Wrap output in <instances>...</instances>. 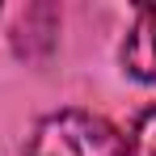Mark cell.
<instances>
[{
  "instance_id": "cell-1",
  "label": "cell",
  "mask_w": 156,
  "mask_h": 156,
  "mask_svg": "<svg viewBox=\"0 0 156 156\" xmlns=\"http://www.w3.org/2000/svg\"><path fill=\"white\" fill-rule=\"evenodd\" d=\"M26 156H127V139L89 110H59L34 127Z\"/></svg>"
},
{
  "instance_id": "cell-2",
  "label": "cell",
  "mask_w": 156,
  "mask_h": 156,
  "mask_svg": "<svg viewBox=\"0 0 156 156\" xmlns=\"http://www.w3.org/2000/svg\"><path fill=\"white\" fill-rule=\"evenodd\" d=\"M122 68L135 80H156V4L135 13V26L122 42Z\"/></svg>"
},
{
  "instance_id": "cell-3",
  "label": "cell",
  "mask_w": 156,
  "mask_h": 156,
  "mask_svg": "<svg viewBox=\"0 0 156 156\" xmlns=\"http://www.w3.org/2000/svg\"><path fill=\"white\" fill-rule=\"evenodd\" d=\"M127 156H156V105H148L127 135Z\"/></svg>"
}]
</instances>
